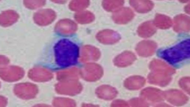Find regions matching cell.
<instances>
[{
	"label": "cell",
	"mask_w": 190,
	"mask_h": 107,
	"mask_svg": "<svg viewBox=\"0 0 190 107\" xmlns=\"http://www.w3.org/2000/svg\"><path fill=\"white\" fill-rule=\"evenodd\" d=\"M54 63L51 68L61 69L75 65L79 56V48L75 42L62 39L56 42L53 47Z\"/></svg>",
	"instance_id": "6da1fadb"
},
{
	"label": "cell",
	"mask_w": 190,
	"mask_h": 107,
	"mask_svg": "<svg viewBox=\"0 0 190 107\" xmlns=\"http://www.w3.org/2000/svg\"><path fill=\"white\" fill-rule=\"evenodd\" d=\"M163 58L172 63H175L188 58L190 54L189 40L182 42L176 46L164 51Z\"/></svg>",
	"instance_id": "7a4b0ae2"
},
{
	"label": "cell",
	"mask_w": 190,
	"mask_h": 107,
	"mask_svg": "<svg viewBox=\"0 0 190 107\" xmlns=\"http://www.w3.org/2000/svg\"><path fill=\"white\" fill-rule=\"evenodd\" d=\"M134 16V13L130 9L125 7L115 11L113 15L112 19L117 24H125L131 21Z\"/></svg>",
	"instance_id": "3957f363"
},
{
	"label": "cell",
	"mask_w": 190,
	"mask_h": 107,
	"mask_svg": "<svg viewBox=\"0 0 190 107\" xmlns=\"http://www.w3.org/2000/svg\"><path fill=\"white\" fill-rule=\"evenodd\" d=\"M97 39L100 42L107 44L115 43L120 38L119 34L111 30L105 29L98 32L96 35Z\"/></svg>",
	"instance_id": "277c9868"
},
{
	"label": "cell",
	"mask_w": 190,
	"mask_h": 107,
	"mask_svg": "<svg viewBox=\"0 0 190 107\" xmlns=\"http://www.w3.org/2000/svg\"><path fill=\"white\" fill-rule=\"evenodd\" d=\"M190 18L186 15H178L174 18L173 28L177 32H189L190 30Z\"/></svg>",
	"instance_id": "5b68a950"
},
{
	"label": "cell",
	"mask_w": 190,
	"mask_h": 107,
	"mask_svg": "<svg viewBox=\"0 0 190 107\" xmlns=\"http://www.w3.org/2000/svg\"><path fill=\"white\" fill-rule=\"evenodd\" d=\"M77 24L73 21L65 20L59 22L56 25V30L59 33L70 34L74 33L77 30Z\"/></svg>",
	"instance_id": "8992f818"
},
{
	"label": "cell",
	"mask_w": 190,
	"mask_h": 107,
	"mask_svg": "<svg viewBox=\"0 0 190 107\" xmlns=\"http://www.w3.org/2000/svg\"><path fill=\"white\" fill-rule=\"evenodd\" d=\"M131 5L137 12L144 13L151 10L153 7V4L149 0H130Z\"/></svg>",
	"instance_id": "52a82bcc"
},
{
	"label": "cell",
	"mask_w": 190,
	"mask_h": 107,
	"mask_svg": "<svg viewBox=\"0 0 190 107\" xmlns=\"http://www.w3.org/2000/svg\"><path fill=\"white\" fill-rule=\"evenodd\" d=\"M156 29L152 22L147 21L142 23L138 27L137 32L140 36L148 37L153 34L156 32Z\"/></svg>",
	"instance_id": "ba28073f"
},
{
	"label": "cell",
	"mask_w": 190,
	"mask_h": 107,
	"mask_svg": "<svg viewBox=\"0 0 190 107\" xmlns=\"http://www.w3.org/2000/svg\"><path fill=\"white\" fill-rule=\"evenodd\" d=\"M134 55L129 52H124L117 56L114 62L116 66L124 67L129 65L135 59Z\"/></svg>",
	"instance_id": "9c48e42d"
},
{
	"label": "cell",
	"mask_w": 190,
	"mask_h": 107,
	"mask_svg": "<svg viewBox=\"0 0 190 107\" xmlns=\"http://www.w3.org/2000/svg\"><path fill=\"white\" fill-rule=\"evenodd\" d=\"M155 48V45L150 41H143L137 45L136 50L140 56H147L151 54Z\"/></svg>",
	"instance_id": "30bf717a"
},
{
	"label": "cell",
	"mask_w": 190,
	"mask_h": 107,
	"mask_svg": "<svg viewBox=\"0 0 190 107\" xmlns=\"http://www.w3.org/2000/svg\"><path fill=\"white\" fill-rule=\"evenodd\" d=\"M154 24L158 28L162 29L169 28L172 25L171 19L169 17L160 14H157L155 16Z\"/></svg>",
	"instance_id": "8fae6325"
},
{
	"label": "cell",
	"mask_w": 190,
	"mask_h": 107,
	"mask_svg": "<svg viewBox=\"0 0 190 107\" xmlns=\"http://www.w3.org/2000/svg\"><path fill=\"white\" fill-rule=\"evenodd\" d=\"M81 56L83 61L90 59H96L99 56V51L95 48L90 46H86L83 48L82 51Z\"/></svg>",
	"instance_id": "7c38bea8"
},
{
	"label": "cell",
	"mask_w": 190,
	"mask_h": 107,
	"mask_svg": "<svg viewBox=\"0 0 190 107\" xmlns=\"http://www.w3.org/2000/svg\"><path fill=\"white\" fill-rule=\"evenodd\" d=\"M75 18L77 22L83 24L91 23L95 18L94 15L88 11L78 12L75 14Z\"/></svg>",
	"instance_id": "4fadbf2b"
},
{
	"label": "cell",
	"mask_w": 190,
	"mask_h": 107,
	"mask_svg": "<svg viewBox=\"0 0 190 107\" xmlns=\"http://www.w3.org/2000/svg\"><path fill=\"white\" fill-rule=\"evenodd\" d=\"M123 0H104L102 3L104 8L108 11H116L124 4Z\"/></svg>",
	"instance_id": "5bb4252c"
},
{
	"label": "cell",
	"mask_w": 190,
	"mask_h": 107,
	"mask_svg": "<svg viewBox=\"0 0 190 107\" xmlns=\"http://www.w3.org/2000/svg\"><path fill=\"white\" fill-rule=\"evenodd\" d=\"M89 4L88 0H74L69 4L70 9L74 11H79L87 7Z\"/></svg>",
	"instance_id": "9a60e30c"
},
{
	"label": "cell",
	"mask_w": 190,
	"mask_h": 107,
	"mask_svg": "<svg viewBox=\"0 0 190 107\" xmlns=\"http://www.w3.org/2000/svg\"><path fill=\"white\" fill-rule=\"evenodd\" d=\"M185 11L187 13L189 14L190 13V4H189L186 5L185 7Z\"/></svg>",
	"instance_id": "2e32d148"
}]
</instances>
